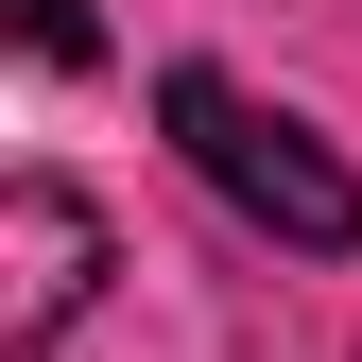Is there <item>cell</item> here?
<instances>
[{"instance_id":"cell-1","label":"cell","mask_w":362,"mask_h":362,"mask_svg":"<svg viewBox=\"0 0 362 362\" xmlns=\"http://www.w3.org/2000/svg\"><path fill=\"white\" fill-rule=\"evenodd\" d=\"M156 121H173V156L207 173L242 224H276L293 259H345L362 242V190H345V156L310 139V121H276L259 86H224V69H156Z\"/></svg>"},{"instance_id":"cell-2","label":"cell","mask_w":362,"mask_h":362,"mask_svg":"<svg viewBox=\"0 0 362 362\" xmlns=\"http://www.w3.org/2000/svg\"><path fill=\"white\" fill-rule=\"evenodd\" d=\"M0 276H18V293H0V345L35 362L86 293H104V207H86L69 173H18V190H0Z\"/></svg>"},{"instance_id":"cell-3","label":"cell","mask_w":362,"mask_h":362,"mask_svg":"<svg viewBox=\"0 0 362 362\" xmlns=\"http://www.w3.org/2000/svg\"><path fill=\"white\" fill-rule=\"evenodd\" d=\"M18 35H35V69H86V52H104V18H86V0H18Z\"/></svg>"}]
</instances>
